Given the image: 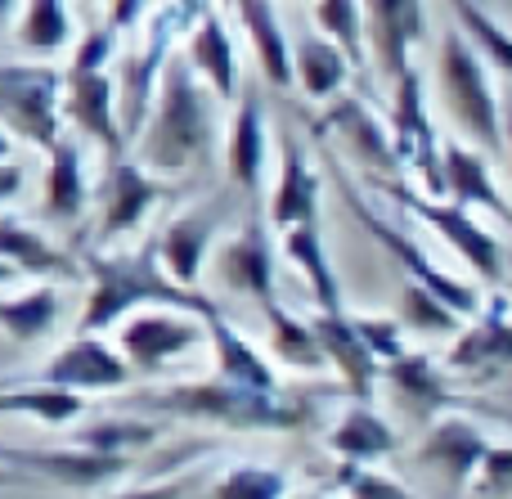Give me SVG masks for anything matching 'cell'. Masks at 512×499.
<instances>
[{"label":"cell","mask_w":512,"mask_h":499,"mask_svg":"<svg viewBox=\"0 0 512 499\" xmlns=\"http://www.w3.org/2000/svg\"><path fill=\"white\" fill-rule=\"evenodd\" d=\"M216 108L221 99L194 77L185 54H171L158 77V90L149 99L140 131H135V162L153 176H185L203 167L216 149Z\"/></svg>","instance_id":"obj_1"},{"label":"cell","mask_w":512,"mask_h":499,"mask_svg":"<svg viewBox=\"0 0 512 499\" xmlns=\"http://www.w3.org/2000/svg\"><path fill=\"white\" fill-rule=\"evenodd\" d=\"M144 306H180L194 315H212L221 306L203 293V288H180L176 279L162 270L153 243L135 252H90L86 257V306L77 315V333H104L122 324L131 311Z\"/></svg>","instance_id":"obj_2"},{"label":"cell","mask_w":512,"mask_h":499,"mask_svg":"<svg viewBox=\"0 0 512 499\" xmlns=\"http://www.w3.org/2000/svg\"><path fill=\"white\" fill-rule=\"evenodd\" d=\"M144 405L158 414H171V419L212 423V428H230V432H297L315 419V405L292 396L283 383L252 387L221 374L171 383L162 392H153Z\"/></svg>","instance_id":"obj_3"},{"label":"cell","mask_w":512,"mask_h":499,"mask_svg":"<svg viewBox=\"0 0 512 499\" xmlns=\"http://www.w3.org/2000/svg\"><path fill=\"white\" fill-rule=\"evenodd\" d=\"M436 86H441V99L454 113V122L477 149L504 153V99L495 90L490 63L472 50V41L459 27L445 32L436 45Z\"/></svg>","instance_id":"obj_4"},{"label":"cell","mask_w":512,"mask_h":499,"mask_svg":"<svg viewBox=\"0 0 512 499\" xmlns=\"http://www.w3.org/2000/svg\"><path fill=\"white\" fill-rule=\"evenodd\" d=\"M373 189H378L382 198H391V203H396L405 216H418V221H423L427 230L445 243V248L459 252V261L477 279H486L490 288L504 284V248H499L495 234L477 221V212H472V207L454 203V198H445V194H423V189L405 185V176L373 180Z\"/></svg>","instance_id":"obj_5"},{"label":"cell","mask_w":512,"mask_h":499,"mask_svg":"<svg viewBox=\"0 0 512 499\" xmlns=\"http://www.w3.org/2000/svg\"><path fill=\"white\" fill-rule=\"evenodd\" d=\"M328 171H333V180H337V189H342V203L351 207V216H355V225H360L364 234H369L373 243H378L382 252H387L391 261H396L400 270H405V279H414V284H423V288H432L441 302H450L454 311L468 320L472 311L481 306V297H477V288L468 284V279H459V275H450L445 266H436L432 257H427V248L414 239V234L405 230L400 221H391V216H382L378 207L369 203V198L360 194V185H355L351 176H346L342 167H337V158L328 162Z\"/></svg>","instance_id":"obj_6"},{"label":"cell","mask_w":512,"mask_h":499,"mask_svg":"<svg viewBox=\"0 0 512 499\" xmlns=\"http://www.w3.org/2000/svg\"><path fill=\"white\" fill-rule=\"evenodd\" d=\"M0 126L50 149L63 135V72L54 63H0Z\"/></svg>","instance_id":"obj_7"},{"label":"cell","mask_w":512,"mask_h":499,"mask_svg":"<svg viewBox=\"0 0 512 499\" xmlns=\"http://www.w3.org/2000/svg\"><path fill=\"white\" fill-rule=\"evenodd\" d=\"M391 149L405 176H418L423 194H441V135H436L432 108H427V90L418 68L409 63L396 81H391Z\"/></svg>","instance_id":"obj_8"},{"label":"cell","mask_w":512,"mask_h":499,"mask_svg":"<svg viewBox=\"0 0 512 499\" xmlns=\"http://www.w3.org/2000/svg\"><path fill=\"white\" fill-rule=\"evenodd\" d=\"M198 342H207L203 315L180 311V306H144L122 320L117 333V351L131 365V374H158V369L176 365L180 356L198 351Z\"/></svg>","instance_id":"obj_9"},{"label":"cell","mask_w":512,"mask_h":499,"mask_svg":"<svg viewBox=\"0 0 512 499\" xmlns=\"http://www.w3.org/2000/svg\"><path fill=\"white\" fill-rule=\"evenodd\" d=\"M167 198V185L153 176L144 162L135 158H108L104 167V185H99V243H117L131 239L144 221L153 216V207Z\"/></svg>","instance_id":"obj_10"},{"label":"cell","mask_w":512,"mask_h":499,"mask_svg":"<svg viewBox=\"0 0 512 499\" xmlns=\"http://www.w3.org/2000/svg\"><path fill=\"white\" fill-rule=\"evenodd\" d=\"M63 122L104 149V158H122L126 135L117 117V81L108 68H63Z\"/></svg>","instance_id":"obj_11"},{"label":"cell","mask_w":512,"mask_h":499,"mask_svg":"<svg viewBox=\"0 0 512 499\" xmlns=\"http://www.w3.org/2000/svg\"><path fill=\"white\" fill-rule=\"evenodd\" d=\"M360 14L364 54L391 86L414 63V45L427 36V9L423 0H360Z\"/></svg>","instance_id":"obj_12"},{"label":"cell","mask_w":512,"mask_h":499,"mask_svg":"<svg viewBox=\"0 0 512 499\" xmlns=\"http://www.w3.org/2000/svg\"><path fill=\"white\" fill-rule=\"evenodd\" d=\"M216 257V279H221L230 293L252 297L256 306L279 302V279H274V243H270V225L265 216L252 212L243 216L239 234L225 239L221 248H212Z\"/></svg>","instance_id":"obj_13"},{"label":"cell","mask_w":512,"mask_h":499,"mask_svg":"<svg viewBox=\"0 0 512 499\" xmlns=\"http://www.w3.org/2000/svg\"><path fill=\"white\" fill-rule=\"evenodd\" d=\"M221 225H225V198H207V203L171 216V221L153 234V252H158L162 270H167L180 288H198L203 266L212 261Z\"/></svg>","instance_id":"obj_14"},{"label":"cell","mask_w":512,"mask_h":499,"mask_svg":"<svg viewBox=\"0 0 512 499\" xmlns=\"http://www.w3.org/2000/svg\"><path fill=\"white\" fill-rule=\"evenodd\" d=\"M32 383L68 387V392H117L131 383V365L99 333H77L32 374Z\"/></svg>","instance_id":"obj_15"},{"label":"cell","mask_w":512,"mask_h":499,"mask_svg":"<svg viewBox=\"0 0 512 499\" xmlns=\"http://www.w3.org/2000/svg\"><path fill=\"white\" fill-rule=\"evenodd\" d=\"M450 369L472 378H495L512 369V302L508 293H495L486 306L468 315V324H459V333L450 338Z\"/></svg>","instance_id":"obj_16"},{"label":"cell","mask_w":512,"mask_h":499,"mask_svg":"<svg viewBox=\"0 0 512 499\" xmlns=\"http://www.w3.org/2000/svg\"><path fill=\"white\" fill-rule=\"evenodd\" d=\"M319 131H333L342 140V149L369 171V180H396L405 176L396 162V149H391V131L378 113H373L364 99L355 95H333L319 117Z\"/></svg>","instance_id":"obj_17"},{"label":"cell","mask_w":512,"mask_h":499,"mask_svg":"<svg viewBox=\"0 0 512 499\" xmlns=\"http://www.w3.org/2000/svg\"><path fill=\"white\" fill-rule=\"evenodd\" d=\"M180 54H185L194 77L203 81L221 104H234V99H239V86H243L239 50H234V32L216 5H207L203 14L189 23V32L180 36Z\"/></svg>","instance_id":"obj_18"},{"label":"cell","mask_w":512,"mask_h":499,"mask_svg":"<svg viewBox=\"0 0 512 499\" xmlns=\"http://www.w3.org/2000/svg\"><path fill=\"white\" fill-rule=\"evenodd\" d=\"M486 450H490V437L468 419V414L445 410V414H436V419L427 423L423 446H418L414 459L423 468H432L450 491L468 495V482H472V473H477V464H481Z\"/></svg>","instance_id":"obj_19"},{"label":"cell","mask_w":512,"mask_h":499,"mask_svg":"<svg viewBox=\"0 0 512 499\" xmlns=\"http://www.w3.org/2000/svg\"><path fill=\"white\" fill-rule=\"evenodd\" d=\"M0 464L18 468L27 477H45V482H59V486H104L117 482V477L131 468V459H117V455H95V450H81V446H63V450H27V446H0Z\"/></svg>","instance_id":"obj_20"},{"label":"cell","mask_w":512,"mask_h":499,"mask_svg":"<svg viewBox=\"0 0 512 499\" xmlns=\"http://www.w3.org/2000/svg\"><path fill=\"white\" fill-rule=\"evenodd\" d=\"M319 203H324V176L310 167L306 144L297 140V131L283 126L279 131V180H274V198H270V216H265V221H270L274 230L319 221Z\"/></svg>","instance_id":"obj_21"},{"label":"cell","mask_w":512,"mask_h":499,"mask_svg":"<svg viewBox=\"0 0 512 499\" xmlns=\"http://www.w3.org/2000/svg\"><path fill=\"white\" fill-rule=\"evenodd\" d=\"M265 153H270V131H265V104L261 90L243 81L239 99H234V117L225 131V171L239 194L256 198L265 180Z\"/></svg>","instance_id":"obj_22"},{"label":"cell","mask_w":512,"mask_h":499,"mask_svg":"<svg viewBox=\"0 0 512 499\" xmlns=\"http://www.w3.org/2000/svg\"><path fill=\"white\" fill-rule=\"evenodd\" d=\"M441 194L472 207V212H490V216L512 221V203L504 198V189H499L486 153L472 149V144L441 140Z\"/></svg>","instance_id":"obj_23"},{"label":"cell","mask_w":512,"mask_h":499,"mask_svg":"<svg viewBox=\"0 0 512 499\" xmlns=\"http://www.w3.org/2000/svg\"><path fill=\"white\" fill-rule=\"evenodd\" d=\"M382 378L391 383V392L400 396V405H405L414 419L432 423L436 414L454 410V392H450V378H445V365L436 356H427V351H396V356L382 365Z\"/></svg>","instance_id":"obj_24"},{"label":"cell","mask_w":512,"mask_h":499,"mask_svg":"<svg viewBox=\"0 0 512 499\" xmlns=\"http://www.w3.org/2000/svg\"><path fill=\"white\" fill-rule=\"evenodd\" d=\"M90 203L86 185V158H81L77 135L63 131L45 149V176H41V216L54 225H77Z\"/></svg>","instance_id":"obj_25"},{"label":"cell","mask_w":512,"mask_h":499,"mask_svg":"<svg viewBox=\"0 0 512 499\" xmlns=\"http://www.w3.org/2000/svg\"><path fill=\"white\" fill-rule=\"evenodd\" d=\"M310 324H315L319 351H324V365L337 369L342 387L351 392V401H369L373 387H378V360L364 351L360 333L351 329V311H310Z\"/></svg>","instance_id":"obj_26"},{"label":"cell","mask_w":512,"mask_h":499,"mask_svg":"<svg viewBox=\"0 0 512 499\" xmlns=\"http://www.w3.org/2000/svg\"><path fill=\"white\" fill-rule=\"evenodd\" d=\"M0 261L14 275H32V279H77L81 275V266L68 252L54 248L36 225H27L14 212H0Z\"/></svg>","instance_id":"obj_27"},{"label":"cell","mask_w":512,"mask_h":499,"mask_svg":"<svg viewBox=\"0 0 512 499\" xmlns=\"http://www.w3.org/2000/svg\"><path fill=\"white\" fill-rule=\"evenodd\" d=\"M234 14H239V27L248 36L252 54H256V68L270 86L288 90L292 86V36L283 27L279 9L274 0H230Z\"/></svg>","instance_id":"obj_28"},{"label":"cell","mask_w":512,"mask_h":499,"mask_svg":"<svg viewBox=\"0 0 512 499\" xmlns=\"http://www.w3.org/2000/svg\"><path fill=\"white\" fill-rule=\"evenodd\" d=\"M279 248H283V257H288L292 266L301 270L310 297H315V311H328V315L346 311L342 279H337L333 257H328V248H324V230H319V221L288 225V230H279Z\"/></svg>","instance_id":"obj_29"},{"label":"cell","mask_w":512,"mask_h":499,"mask_svg":"<svg viewBox=\"0 0 512 499\" xmlns=\"http://www.w3.org/2000/svg\"><path fill=\"white\" fill-rule=\"evenodd\" d=\"M324 441L342 464H378V459H391L400 450L396 428L369 401H355L351 410H342V419L324 432Z\"/></svg>","instance_id":"obj_30"},{"label":"cell","mask_w":512,"mask_h":499,"mask_svg":"<svg viewBox=\"0 0 512 499\" xmlns=\"http://www.w3.org/2000/svg\"><path fill=\"white\" fill-rule=\"evenodd\" d=\"M351 72H355V63L324 32L292 41V86H301V95L315 99V104H328L333 95H342Z\"/></svg>","instance_id":"obj_31"},{"label":"cell","mask_w":512,"mask_h":499,"mask_svg":"<svg viewBox=\"0 0 512 499\" xmlns=\"http://www.w3.org/2000/svg\"><path fill=\"white\" fill-rule=\"evenodd\" d=\"M203 329H207V342H212V356H216V369H212V374L234 378V383H252V387H279V378H274L270 360H265L261 351H256L252 342L243 338V333L234 329V324L225 320L221 311L207 315Z\"/></svg>","instance_id":"obj_32"},{"label":"cell","mask_w":512,"mask_h":499,"mask_svg":"<svg viewBox=\"0 0 512 499\" xmlns=\"http://www.w3.org/2000/svg\"><path fill=\"white\" fill-rule=\"evenodd\" d=\"M59 311H63V297H59V288H54V279H41L36 288L0 297V333H5L9 342H18V347L41 342L45 333L59 324Z\"/></svg>","instance_id":"obj_33"},{"label":"cell","mask_w":512,"mask_h":499,"mask_svg":"<svg viewBox=\"0 0 512 499\" xmlns=\"http://www.w3.org/2000/svg\"><path fill=\"white\" fill-rule=\"evenodd\" d=\"M14 41L27 54H36V59H50V54L68 50L77 41V23H72L68 0H23Z\"/></svg>","instance_id":"obj_34"},{"label":"cell","mask_w":512,"mask_h":499,"mask_svg":"<svg viewBox=\"0 0 512 499\" xmlns=\"http://www.w3.org/2000/svg\"><path fill=\"white\" fill-rule=\"evenodd\" d=\"M265 324H270V351L274 360H283V365L292 369H324V351H319V338H315V324H310V315H297L292 306L283 302H270L261 306Z\"/></svg>","instance_id":"obj_35"},{"label":"cell","mask_w":512,"mask_h":499,"mask_svg":"<svg viewBox=\"0 0 512 499\" xmlns=\"http://www.w3.org/2000/svg\"><path fill=\"white\" fill-rule=\"evenodd\" d=\"M86 410V396L68 392V387H50V383H14L0 387V414H27V419H41L50 428H63V423L81 419Z\"/></svg>","instance_id":"obj_36"},{"label":"cell","mask_w":512,"mask_h":499,"mask_svg":"<svg viewBox=\"0 0 512 499\" xmlns=\"http://www.w3.org/2000/svg\"><path fill=\"white\" fill-rule=\"evenodd\" d=\"M450 14H454V27L472 41V50L495 72L512 77V27H504L490 14L486 0H450Z\"/></svg>","instance_id":"obj_37"},{"label":"cell","mask_w":512,"mask_h":499,"mask_svg":"<svg viewBox=\"0 0 512 499\" xmlns=\"http://www.w3.org/2000/svg\"><path fill=\"white\" fill-rule=\"evenodd\" d=\"M158 423L149 419H126V414H117V419H95L86 423V428L72 437V446L81 450H95V455H117V459H135L144 446H153L158 441Z\"/></svg>","instance_id":"obj_38"},{"label":"cell","mask_w":512,"mask_h":499,"mask_svg":"<svg viewBox=\"0 0 512 499\" xmlns=\"http://www.w3.org/2000/svg\"><path fill=\"white\" fill-rule=\"evenodd\" d=\"M400 324H405V333H423V338H454L463 324V315L454 311L450 302H441V297L432 293V288L414 284V279H405L400 284Z\"/></svg>","instance_id":"obj_39"},{"label":"cell","mask_w":512,"mask_h":499,"mask_svg":"<svg viewBox=\"0 0 512 499\" xmlns=\"http://www.w3.org/2000/svg\"><path fill=\"white\" fill-rule=\"evenodd\" d=\"M292 491L288 473L274 464H234L212 482L207 499H283Z\"/></svg>","instance_id":"obj_40"},{"label":"cell","mask_w":512,"mask_h":499,"mask_svg":"<svg viewBox=\"0 0 512 499\" xmlns=\"http://www.w3.org/2000/svg\"><path fill=\"white\" fill-rule=\"evenodd\" d=\"M315 23L319 32L328 36L333 45H342V54L364 68L369 54H364V14H360V0H315Z\"/></svg>","instance_id":"obj_41"},{"label":"cell","mask_w":512,"mask_h":499,"mask_svg":"<svg viewBox=\"0 0 512 499\" xmlns=\"http://www.w3.org/2000/svg\"><path fill=\"white\" fill-rule=\"evenodd\" d=\"M337 486L346 491V499H418L405 482L369 464H337Z\"/></svg>","instance_id":"obj_42"},{"label":"cell","mask_w":512,"mask_h":499,"mask_svg":"<svg viewBox=\"0 0 512 499\" xmlns=\"http://www.w3.org/2000/svg\"><path fill=\"white\" fill-rule=\"evenodd\" d=\"M351 329L360 333V342H364V351H369L373 360H378V374H382V365H387L396 351H405L409 342H405V324L400 320H387V315H364V311H351Z\"/></svg>","instance_id":"obj_43"},{"label":"cell","mask_w":512,"mask_h":499,"mask_svg":"<svg viewBox=\"0 0 512 499\" xmlns=\"http://www.w3.org/2000/svg\"><path fill=\"white\" fill-rule=\"evenodd\" d=\"M468 495H477V499H508L512 495V446H495V441H490V450L481 455L477 473H472V482H468Z\"/></svg>","instance_id":"obj_44"},{"label":"cell","mask_w":512,"mask_h":499,"mask_svg":"<svg viewBox=\"0 0 512 499\" xmlns=\"http://www.w3.org/2000/svg\"><path fill=\"white\" fill-rule=\"evenodd\" d=\"M194 477H167V482H149V486H126V491L108 495V499H185Z\"/></svg>","instance_id":"obj_45"},{"label":"cell","mask_w":512,"mask_h":499,"mask_svg":"<svg viewBox=\"0 0 512 499\" xmlns=\"http://www.w3.org/2000/svg\"><path fill=\"white\" fill-rule=\"evenodd\" d=\"M153 0H108V27H113L117 36H131L135 27H140V18L149 14Z\"/></svg>","instance_id":"obj_46"},{"label":"cell","mask_w":512,"mask_h":499,"mask_svg":"<svg viewBox=\"0 0 512 499\" xmlns=\"http://www.w3.org/2000/svg\"><path fill=\"white\" fill-rule=\"evenodd\" d=\"M23 167H18V162L14 158H5V162H0V207H5V203H14V198L18 194H23Z\"/></svg>","instance_id":"obj_47"},{"label":"cell","mask_w":512,"mask_h":499,"mask_svg":"<svg viewBox=\"0 0 512 499\" xmlns=\"http://www.w3.org/2000/svg\"><path fill=\"white\" fill-rule=\"evenodd\" d=\"M32 477L27 473H18V468H9V464H0V491H9V486H27Z\"/></svg>","instance_id":"obj_48"},{"label":"cell","mask_w":512,"mask_h":499,"mask_svg":"<svg viewBox=\"0 0 512 499\" xmlns=\"http://www.w3.org/2000/svg\"><path fill=\"white\" fill-rule=\"evenodd\" d=\"M504 158H508V171H512V99L504 104Z\"/></svg>","instance_id":"obj_49"},{"label":"cell","mask_w":512,"mask_h":499,"mask_svg":"<svg viewBox=\"0 0 512 499\" xmlns=\"http://www.w3.org/2000/svg\"><path fill=\"white\" fill-rule=\"evenodd\" d=\"M18 5H23V0H0V32H5V27H9V23H14Z\"/></svg>","instance_id":"obj_50"},{"label":"cell","mask_w":512,"mask_h":499,"mask_svg":"<svg viewBox=\"0 0 512 499\" xmlns=\"http://www.w3.org/2000/svg\"><path fill=\"white\" fill-rule=\"evenodd\" d=\"M9 149H14V135H9V131H5V126H0V162H5V158H9Z\"/></svg>","instance_id":"obj_51"},{"label":"cell","mask_w":512,"mask_h":499,"mask_svg":"<svg viewBox=\"0 0 512 499\" xmlns=\"http://www.w3.org/2000/svg\"><path fill=\"white\" fill-rule=\"evenodd\" d=\"M283 499H328V495H324V491H310V495H292V491H288Z\"/></svg>","instance_id":"obj_52"},{"label":"cell","mask_w":512,"mask_h":499,"mask_svg":"<svg viewBox=\"0 0 512 499\" xmlns=\"http://www.w3.org/2000/svg\"><path fill=\"white\" fill-rule=\"evenodd\" d=\"M508 302H512V288H508Z\"/></svg>","instance_id":"obj_53"}]
</instances>
